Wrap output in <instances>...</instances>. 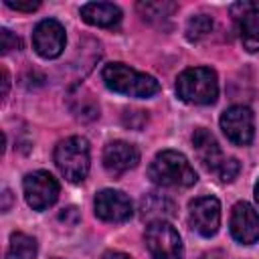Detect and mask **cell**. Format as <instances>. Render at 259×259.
<instances>
[{
  "instance_id": "cell-1",
  "label": "cell",
  "mask_w": 259,
  "mask_h": 259,
  "mask_svg": "<svg viewBox=\"0 0 259 259\" xmlns=\"http://www.w3.org/2000/svg\"><path fill=\"white\" fill-rule=\"evenodd\" d=\"M101 79L107 89L130 95V97H152L158 93L160 85L152 75L140 73L125 63H109L101 71Z\"/></svg>"
},
{
  "instance_id": "cell-27",
  "label": "cell",
  "mask_w": 259,
  "mask_h": 259,
  "mask_svg": "<svg viewBox=\"0 0 259 259\" xmlns=\"http://www.w3.org/2000/svg\"><path fill=\"white\" fill-rule=\"evenodd\" d=\"M221 257H223L221 251H210V253H204L200 259H221Z\"/></svg>"
},
{
  "instance_id": "cell-28",
  "label": "cell",
  "mask_w": 259,
  "mask_h": 259,
  "mask_svg": "<svg viewBox=\"0 0 259 259\" xmlns=\"http://www.w3.org/2000/svg\"><path fill=\"white\" fill-rule=\"evenodd\" d=\"M255 200H257V204H259V180H257V184H255Z\"/></svg>"
},
{
  "instance_id": "cell-3",
  "label": "cell",
  "mask_w": 259,
  "mask_h": 259,
  "mask_svg": "<svg viewBox=\"0 0 259 259\" xmlns=\"http://www.w3.org/2000/svg\"><path fill=\"white\" fill-rule=\"evenodd\" d=\"M176 95L190 105H210L219 97L217 73L208 67H190L176 79Z\"/></svg>"
},
{
  "instance_id": "cell-6",
  "label": "cell",
  "mask_w": 259,
  "mask_h": 259,
  "mask_svg": "<svg viewBox=\"0 0 259 259\" xmlns=\"http://www.w3.org/2000/svg\"><path fill=\"white\" fill-rule=\"evenodd\" d=\"M22 188H24V198L32 210H45L53 206L59 198V182L47 170H36L26 174Z\"/></svg>"
},
{
  "instance_id": "cell-9",
  "label": "cell",
  "mask_w": 259,
  "mask_h": 259,
  "mask_svg": "<svg viewBox=\"0 0 259 259\" xmlns=\"http://www.w3.org/2000/svg\"><path fill=\"white\" fill-rule=\"evenodd\" d=\"M93 206H95V214L107 223H123L134 214V204L130 196L113 188L99 190L95 194Z\"/></svg>"
},
{
  "instance_id": "cell-11",
  "label": "cell",
  "mask_w": 259,
  "mask_h": 259,
  "mask_svg": "<svg viewBox=\"0 0 259 259\" xmlns=\"http://www.w3.org/2000/svg\"><path fill=\"white\" fill-rule=\"evenodd\" d=\"M231 235L241 245H253L259 241V212L249 202H237L231 212L229 223Z\"/></svg>"
},
{
  "instance_id": "cell-13",
  "label": "cell",
  "mask_w": 259,
  "mask_h": 259,
  "mask_svg": "<svg viewBox=\"0 0 259 259\" xmlns=\"http://www.w3.org/2000/svg\"><path fill=\"white\" fill-rule=\"evenodd\" d=\"M192 146H194V152H196L200 164H202L206 170H210V172L217 174V170H219L221 164L225 162L217 138H214L208 130L198 127V130H194V134H192Z\"/></svg>"
},
{
  "instance_id": "cell-4",
  "label": "cell",
  "mask_w": 259,
  "mask_h": 259,
  "mask_svg": "<svg viewBox=\"0 0 259 259\" xmlns=\"http://www.w3.org/2000/svg\"><path fill=\"white\" fill-rule=\"evenodd\" d=\"M55 164L59 172L73 184L85 180L89 172V144L81 136L65 138L55 148Z\"/></svg>"
},
{
  "instance_id": "cell-5",
  "label": "cell",
  "mask_w": 259,
  "mask_h": 259,
  "mask_svg": "<svg viewBox=\"0 0 259 259\" xmlns=\"http://www.w3.org/2000/svg\"><path fill=\"white\" fill-rule=\"evenodd\" d=\"M146 247L152 259H182L184 249L178 231L166 221H154L146 227Z\"/></svg>"
},
{
  "instance_id": "cell-2",
  "label": "cell",
  "mask_w": 259,
  "mask_h": 259,
  "mask_svg": "<svg viewBox=\"0 0 259 259\" xmlns=\"http://www.w3.org/2000/svg\"><path fill=\"white\" fill-rule=\"evenodd\" d=\"M148 176L158 186H192L198 176L184 154L176 150H162L148 168Z\"/></svg>"
},
{
  "instance_id": "cell-26",
  "label": "cell",
  "mask_w": 259,
  "mask_h": 259,
  "mask_svg": "<svg viewBox=\"0 0 259 259\" xmlns=\"http://www.w3.org/2000/svg\"><path fill=\"white\" fill-rule=\"evenodd\" d=\"M2 198H4V204H2V210L6 212V210L10 208V198H12V196H10V190H4V194H2Z\"/></svg>"
},
{
  "instance_id": "cell-25",
  "label": "cell",
  "mask_w": 259,
  "mask_h": 259,
  "mask_svg": "<svg viewBox=\"0 0 259 259\" xmlns=\"http://www.w3.org/2000/svg\"><path fill=\"white\" fill-rule=\"evenodd\" d=\"M101 259H132V257L125 255V253H121V251H107Z\"/></svg>"
},
{
  "instance_id": "cell-24",
  "label": "cell",
  "mask_w": 259,
  "mask_h": 259,
  "mask_svg": "<svg viewBox=\"0 0 259 259\" xmlns=\"http://www.w3.org/2000/svg\"><path fill=\"white\" fill-rule=\"evenodd\" d=\"M8 89H10V77H8L6 67H2V99H6Z\"/></svg>"
},
{
  "instance_id": "cell-22",
  "label": "cell",
  "mask_w": 259,
  "mask_h": 259,
  "mask_svg": "<svg viewBox=\"0 0 259 259\" xmlns=\"http://www.w3.org/2000/svg\"><path fill=\"white\" fill-rule=\"evenodd\" d=\"M4 4L12 10H20V12H32L40 6L38 0H4Z\"/></svg>"
},
{
  "instance_id": "cell-16",
  "label": "cell",
  "mask_w": 259,
  "mask_h": 259,
  "mask_svg": "<svg viewBox=\"0 0 259 259\" xmlns=\"http://www.w3.org/2000/svg\"><path fill=\"white\" fill-rule=\"evenodd\" d=\"M231 14L239 26V32H255L259 30V4L253 2H235L231 6Z\"/></svg>"
},
{
  "instance_id": "cell-23",
  "label": "cell",
  "mask_w": 259,
  "mask_h": 259,
  "mask_svg": "<svg viewBox=\"0 0 259 259\" xmlns=\"http://www.w3.org/2000/svg\"><path fill=\"white\" fill-rule=\"evenodd\" d=\"M241 42H243L245 51L259 53V30H255V32H243L241 34Z\"/></svg>"
},
{
  "instance_id": "cell-18",
  "label": "cell",
  "mask_w": 259,
  "mask_h": 259,
  "mask_svg": "<svg viewBox=\"0 0 259 259\" xmlns=\"http://www.w3.org/2000/svg\"><path fill=\"white\" fill-rule=\"evenodd\" d=\"M138 10L144 20H164L176 10L174 2H138Z\"/></svg>"
},
{
  "instance_id": "cell-19",
  "label": "cell",
  "mask_w": 259,
  "mask_h": 259,
  "mask_svg": "<svg viewBox=\"0 0 259 259\" xmlns=\"http://www.w3.org/2000/svg\"><path fill=\"white\" fill-rule=\"evenodd\" d=\"M212 26H214V22H212V18L208 14H194L186 22V38L196 42V40L204 38L212 30Z\"/></svg>"
},
{
  "instance_id": "cell-8",
  "label": "cell",
  "mask_w": 259,
  "mask_h": 259,
  "mask_svg": "<svg viewBox=\"0 0 259 259\" xmlns=\"http://www.w3.org/2000/svg\"><path fill=\"white\" fill-rule=\"evenodd\" d=\"M190 227L202 235L212 237L221 227V202L214 196H198L188 206Z\"/></svg>"
},
{
  "instance_id": "cell-10",
  "label": "cell",
  "mask_w": 259,
  "mask_h": 259,
  "mask_svg": "<svg viewBox=\"0 0 259 259\" xmlns=\"http://www.w3.org/2000/svg\"><path fill=\"white\" fill-rule=\"evenodd\" d=\"M65 28L55 18H45L34 26L32 47L42 59H57L65 49Z\"/></svg>"
},
{
  "instance_id": "cell-20",
  "label": "cell",
  "mask_w": 259,
  "mask_h": 259,
  "mask_svg": "<svg viewBox=\"0 0 259 259\" xmlns=\"http://www.w3.org/2000/svg\"><path fill=\"white\" fill-rule=\"evenodd\" d=\"M239 170H241V164H239L237 158H225V162H223L221 168L217 170V176H219L223 182H231V180L237 178Z\"/></svg>"
},
{
  "instance_id": "cell-21",
  "label": "cell",
  "mask_w": 259,
  "mask_h": 259,
  "mask_svg": "<svg viewBox=\"0 0 259 259\" xmlns=\"http://www.w3.org/2000/svg\"><path fill=\"white\" fill-rule=\"evenodd\" d=\"M14 49H20V38L12 34L8 28H0V53L6 55Z\"/></svg>"
},
{
  "instance_id": "cell-7",
  "label": "cell",
  "mask_w": 259,
  "mask_h": 259,
  "mask_svg": "<svg viewBox=\"0 0 259 259\" xmlns=\"http://www.w3.org/2000/svg\"><path fill=\"white\" fill-rule=\"evenodd\" d=\"M221 130L227 136V140L237 146L251 144L253 134H255L251 109L245 105H233L225 109V113L221 115Z\"/></svg>"
},
{
  "instance_id": "cell-15",
  "label": "cell",
  "mask_w": 259,
  "mask_h": 259,
  "mask_svg": "<svg viewBox=\"0 0 259 259\" xmlns=\"http://www.w3.org/2000/svg\"><path fill=\"white\" fill-rule=\"evenodd\" d=\"M140 210H142V219H148L150 223H154V221H164L172 217L174 204L162 194H148L142 198Z\"/></svg>"
},
{
  "instance_id": "cell-17",
  "label": "cell",
  "mask_w": 259,
  "mask_h": 259,
  "mask_svg": "<svg viewBox=\"0 0 259 259\" xmlns=\"http://www.w3.org/2000/svg\"><path fill=\"white\" fill-rule=\"evenodd\" d=\"M6 259H36V241L24 233H14Z\"/></svg>"
},
{
  "instance_id": "cell-12",
  "label": "cell",
  "mask_w": 259,
  "mask_h": 259,
  "mask_svg": "<svg viewBox=\"0 0 259 259\" xmlns=\"http://www.w3.org/2000/svg\"><path fill=\"white\" fill-rule=\"evenodd\" d=\"M138 162H140V152L130 142L115 140V142H109L103 150V166L113 176H119L132 168H136Z\"/></svg>"
},
{
  "instance_id": "cell-14",
  "label": "cell",
  "mask_w": 259,
  "mask_h": 259,
  "mask_svg": "<svg viewBox=\"0 0 259 259\" xmlns=\"http://www.w3.org/2000/svg\"><path fill=\"white\" fill-rule=\"evenodd\" d=\"M81 18L91 26L111 28L121 20V10L111 2H87L81 6Z\"/></svg>"
}]
</instances>
